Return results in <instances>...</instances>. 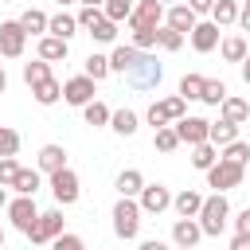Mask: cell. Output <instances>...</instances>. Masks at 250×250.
I'll list each match as a JSON object with an SVG mask.
<instances>
[{
	"label": "cell",
	"instance_id": "1",
	"mask_svg": "<svg viewBox=\"0 0 250 250\" xmlns=\"http://www.w3.org/2000/svg\"><path fill=\"white\" fill-rule=\"evenodd\" d=\"M113 234L121 242H137L141 238V203H137V195H121L113 203Z\"/></svg>",
	"mask_w": 250,
	"mask_h": 250
},
{
	"label": "cell",
	"instance_id": "2",
	"mask_svg": "<svg viewBox=\"0 0 250 250\" xmlns=\"http://www.w3.org/2000/svg\"><path fill=\"white\" fill-rule=\"evenodd\" d=\"M199 227H203V234H223L227 230V219H230V203H227V191H215V195H203V203H199Z\"/></svg>",
	"mask_w": 250,
	"mask_h": 250
},
{
	"label": "cell",
	"instance_id": "3",
	"mask_svg": "<svg viewBox=\"0 0 250 250\" xmlns=\"http://www.w3.org/2000/svg\"><path fill=\"white\" fill-rule=\"evenodd\" d=\"M121 78H125V86H129V90H156V86H160V78H164V70H160V62H156V55L141 51V59H137Z\"/></svg>",
	"mask_w": 250,
	"mask_h": 250
},
{
	"label": "cell",
	"instance_id": "4",
	"mask_svg": "<svg viewBox=\"0 0 250 250\" xmlns=\"http://www.w3.org/2000/svg\"><path fill=\"white\" fill-rule=\"evenodd\" d=\"M47 184H51V195H55V203L59 207H70V203H78V195H82V184H78V172L74 168H55V172H47Z\"/></svg>",
	"mask_w": 250,
	"mask_h": 250
},
{
	"label": "cell",
	"instance_id": "5",
	"mask_svg": "<svg viewBox=\"0 0 250 250\" xmlns=\"http://www.w3.org/2000/svg\"><path fill=\"white\" fill-rule=\"evenodd\" d=\"M74 20H78V27H82V31H90L98 43H113V39H117V23H113V20H109L102 8L82 4V12H78Z\"/></svg>",
	"mask_w": 250,
	"mask_h": 250
},
{
	"label": "cell",
	"instance_id": "6",
	"mask_svg": "<svg viewBox=\"0 0 250 250\" xmlns=\"http://www.w3.org/2000/svg\"><path fill=\"white\" fill-rule=\"evenodd\" d=\"M242 180H246V168L234 164V160H223L219 156L207 168V188H215V191H234V188H242Z\"/></svg>",
	"mask_w": 250,
	"mask_h": 250
},
{
	"label": "cell",
	"instance_id": "7",
	"mask_svg": "<svg viewBox=\"0 0 250 250\" xmlns=\"http://www.w3.org/2000/svg\"><path fill=\"white\" fill-rule=\"evenodd\" d=\"M4 211H8V219H12V227H16L20 234H27V230L35 227V219H39L35 195H20V191H16V199H8V203H4Z\"/></svg>",
	"mask_w": 250,
	"mask_h": 250
},
{
	"label": "cell",
	"instance_id": "8",
	"mask_svg": "<svg viewBox=\"0 0 250 250\" xmlns=\"http://www.w3.org/2000/svg\"><path fill=\"white\" fill-rule=\"evenodd\" d=\"M62 223H66V219H62V207H51V211H39V219H35V227H31V230H27L23 238H27L31 246H47V242H51V238H55V234L62 230Z\"/></svg>",
	"mask_w": 250,
	"mask_h": 250
},
{
	"label": "cell",
	"instance_id": "9",
	"mask_svg": "<svg viewBox=\"0 0 250 250\" xmlns=\"http://www.w3.org/2000/svg\"><path fill=\"white\" fill-rule=\"evenodd\" d=\"M188 113V98H180V94H172V98H164V102H152L148 105V125L152 129H160V125H172V121H180Z\"/></svg>",
	"mask_w": 250,
	"mask_h": 250
},
{
	"label": "cell",
	"instance_id": "10",
	"mask_svg": "<svg viewBox=\"0 0 250 250\" xmlns=\"http://www.w3.org/2000/svg\"><path fill=\"white\" fill-rule=\"evenodd\" d=\"M129 31L137 27H160L164 23V0H133V12H129Z\"/></svg>",
	"mask_w": 250,
	"mask_h": 250
},
{
	"label": "cell",
	"instance_id": "11",
	"mask_svg": "<svg viewBox=\"0 0 250 250\" xmlns=\"http://www.w3.org/2000/svg\"><path fill=\"white\" fill-rule=\"evenodd\" d=\"M137 203H141V215H160V211L172 207V191L164 184H145L137 191Z\"/></svg>",
	"mask_w": 250,
	"mask_h": 250
},
{
	"label": "cell",
	"instance_id": "12",
	"mask_svg": "<svg viewBox=\"0 0 250 250\" xmlns=\"http://www.w3.org/2000/svg\"><path fill=\"white\" fill-rule=\"evenodd\" d=\"M27 47V31L20 27V20H4L0 23V55L4 59H20Z\"/></svg>",
	"mask_w": 250,
	"mask_h": 250
},
{
	"label": "cell",
	"instance_id": "13",
	"mask_svg": "<svg viewBox=\"0 0 250 250\" xmlns=\"http://www.w3.org/2000/svg\"><path fill=\"white\" fill-rule=\"evenodd\" d=\"M94 86H98V82H94L90 74H74V78H66V82H62V102L82 109V105L94 98Z\"/></svg>",
	"mask_w": 250,
	"mask_h": 250
},
{
	"label": "cell",
	"instance_id": "14",
	"mask_svg": "<svg viewBox=\"0 0 250 250\" xmlns=\"http://www.w3.org/2000/svg\"><path fill=\"white\" fill-rule=\"evenodd\" d=\"M188 39H191V47H195L199 55H211V51L219 47V23H215V20H195V27L188 31Z\"/></svg>",
	"mask_w": 250,
	"mask_h": 250
},
{
	"label": "cell",
	"instance_id": "15",
	"mask_svg": "<svg viewBox=\"0 0 250 250\" xmlns=\"http://www.w3.org/2000/svg\"><path fill=\"white\" fill-rule=\"evenodd\" d=\"M207 125H211L207 117H188V113H184L180 121H172V129H176L180 145H188V148H191V145H199V141H207Z\"/></svg>",
	"mask_w": 250,
	"mask_h": 250
},
{
	"label": "cell",
	"instance_id": "16",
	"mask_svg": "<svg viewBox=\"0 0 250 250\" xmlns=\"http://www.w3.org/2000/svg\"><path fill=\"white\" fill-rule=\"evenodd\" d=\"M199 238H207L203 227H199V219H195V215H180L176 227H172V242L184 246V250H191V246H199Z\"/></svg>",
	"mask_w": 250,
	"mask_h": 250
},
{
	"label": "cell",
	"instance_id": "17",
	"mask_svg": "<svg viewBox=\"0 0 250 250\" xmlns=\"http://www.w3.org/2000/svg\"><path fill=\"white\" fill-rule=\"evenodd\" d=\"M35 51H39V59H47V62H62V59H66V51H70V39H59V35L43 31Z\"/></svg>",
	"mask_w": 250,
	"mask_h": 250
},
{
	"label": "cell",
	"instance_id": "18",
	"mask_svg": "<svg viewBox=\"0 0 250 250\" xmlns=\"http://www.w3.org/2000/svg\"><path fill=\"white\" fill-rule=\"evenodd\" d=\"M195 20H199V16H195L188 4H168V8H164V23L176 27V31H184V35L195 27Z\"/></svg>",
	"mask_w": 250,
	"mask_h": 250
},
{
	"label": "cell",
	"instance_id": "19",
	"mask_svg": "<svg viewBox=\"0 0 250 250\" xmlns=\"http://www.w3.org/2000/svg\"><path fill=\"white\" fill-rule=\"evenodd\" d=\"M137 59H141V47H133V43H117V47L109 51V70H113V74H125Z\"/></svg>",
	"mask_w": 250,
	"mask_h": 250
},
{
	"label": "cell",
	"instance_id": "20",
	"mask_svg": "<svg viewBox=\"0 0 250 250\" xmlns=\"http://www.w3.org/2000/svg\"><path fill=\"white\" fill-rule=\"evenodd\" d=\"M109 129H113L117 137H133V133L141 129V117H137L133 109H113V113H109Z\"/></svg>",
	"mask_w": 250,
	"mask_h": 250
},
{
	"label": "cell",
	"instance_id": "21",
	"mask_svg": "<svg viewBox=\"0 0 250 250\" xmlns=\"http://www.w3.org/2000/svg\"><path fill=\"white\" fill-rule=\"evenodd\" d=\"M246 51H250V43H246L242 35H223V39H219V55H223L227 62H242Z\"/></svg>",
	"mask_w": 250,
	"mask_h": 250
},
{
	"label": "cell",
	"instance_id": "22",
	"mask_svg": "<svg viewBox=\"0 0 250 250\" xmlns=\"http://www.w3.org/2000/svg\"><path fill=\"white\" fill-rule=\"evenodd\" d=\"M219 109H223V117H227V121H234V125L250 121V102H242V98H234V94H227V98L219 102Z\"/></svg>",
	"mask_w": 250,
	"mask_h": 250
},
{
	"label": "cell",
	"instance_id": "23",
	"mask_svg": "<svg viewBox=\"0 0 250 250\" xmlns=\"http://www.w3.org/2000/svg\"><path fill=\"white\" fill-rule=\"evenodd\" d=\"M234 137H238V125H234V121H227V117H219V121H211V125H207V141H211V145H219V148H223V145H230Z\"/></svg>",
	"mask_w": 250,
	"mask_h": 250
},
{
	"label": "cell",
	"instance_id": "24",
	"mask_svg": "<svg viewBox=\"0 0 250 250\" xmlns=\"http://www.w3.org/2000/svg\"><path fill=\"white\" fill-rule=\"evenodd\" d=\"M31 98H35L39 105H55V102L62 98V86H59V82H55V74H51V78H43V82H35V86H31Z\"/></svg>",
	"mask_w": 250,
	"mask_h": 250
},
{
	"label": "cell",
	"instance_id": "25",
	"mask_svg": "<svg viewBox=\"0 0 250 250\" xmlns=\"http://www.w3.org/2000/svg\"><path fill=\"white\" fill-rule=\"evenodd\" d=\"M215 160H219V145H211V141H199V145H191V168L207 172Z\"/></svg>",
	"mask_w": 250,
	"mask_h": 250
},
{
	"label": "cell",
	"instance_id": "26",
	"mask_svg": "<svg viewBox=\"0 0 250 250\" xmlns=\"http://www.w3.org/2000/svg\"><path fill=\"white\" fill-rule=\"evenodd\" d=\"M47 31L59 35V39H70V35H78V20H74L70 12H59V16L47 20Z\"/></svg>",
	"mask_w": 250,
	"mask_h": 250
},
{
	"label": "cell",
	"instance_id": "27",
	"mask_svg": "<svg viewBox=\"0 0 250 250\" xmlns=\"http://www.w3.org/2000/svg\"><path fill=\"white\" fill-rule=\"evenodd\" d=\"M82 74H90L94 82L109 78V74H113V70H109V55H98V51H90V55H86V62H82Z\"/></svg>",
	"mask_w": 250,
	"mask_h": 250
},
{
	"label": "cell",
	"instance_id": "28",
	"mask_svg": "<svg viewBox=\"0 0 250 250\" xmlns=\"http://www.w3.org/2000/svg\"><path fill=\"white\" fill-rule=\"evenodd\" d=\"M109 105L105 102H98V98H90L86 105H82V117H86V125H94V129H102V125H109Z\"/></svg>",
	"mask_w": 250,
	"mask_h": 250
},
{
	"label": "cell",
	"instance_id": "29",
	"mask_svg": "<svg viewBox=\"0 0 250 250\" xmlns=\"http://www.w3.org/2000/svg\"><path fill=\"white\" fill-rule=\"evenodd\" d=\"M66 164V148L62 145H43L39 148V172H55Z\"/></svg>",
	"mask_w": 250,
	"mask_h": 250
},
{
	"label": "cell",
	"instance_id": "30",
	"mask_svg": "<svg viewBox=\"0 0 250 250\" xmlns=\"http://www.w3.org/2000/svg\"><path fill=\"white\" fill-rule=\"evenodd\" d=\"M39 168H20L16 172V180H12V191H20V195H35L39 191Z\"/></svg>",
	"mask_w": 250,
	"mask_h": 250
},
{
	"label": "cell",
	"instance_id": "31",
	"mask_svg": "<svg viewBox=\"0 0 250 250\" xmlns=\"http://www.w3.org/2000/svg\"><path fill=\"white\" fill-rule=\"evenodd\" d=\"M199 203H203V195L191 191V188H184L180 195H172V211L176 215H199Z\"/></svg>",
	"mask_w": 250,
	"mask_h": 250
},
{
	"label": "cell",
	"instance_id": "32",
	"mask_svg": "<svg viewBox=\"0 0 250 250\" xmlns=\"http://www.w3.org/2000/svg\"><path fill=\"white\" fill-rule=\"evenodd\" d=\"M207 16H211V20L219 23V27H230V23L238 20V0H215Z\"/></svg>",
	"mask_w": 250,
	"mask_h": 250
},
{
	"label": "cell",
	"instance_id": "33",
	"mask_svg": "<svg viewBox=\"0 0 250 250\" xmlns=\"http://www.w3.org/2000/svg\"><path fill=\"white\" fill-rule=\"evenodd\" d=\"M47 20H51L47 12H39V8H27V12L20 16V27H23L27 35H43V31H47Z\"/></svg>",
	"mask_w": 250,
	"mask_h": 250
},
{
	"label": "cell",
	"instance_id": "34",
	"mask_svg": "<svg viewBox=\"0 0 250 250\" xmlns=\"http://www.w3.org/2000/svg\"><path fill=\"white\" fill-rule=\"evenodd\" d=\"M184 39H188V35H184V31H176V27H168V23H160V27H156V47H160V51H180V47H184Z\"/></svg>",
	"mask_w": 250,
	"mask_h": 250
},
{
	"label": "cell",
	"instance_id": "35",
	"mask_svg": "<svg viewBox=\"0 0 250 250\" xmlns=\"http://www.w3.org/2000/svg\"><path fill=\"white\" fill-rule=\"evenodd\" d=\"M223 98H227V82H219V78H203L199 102H203V105H219Z\"/></svg>",
	"mask_w": 250,
	"mask_h": 250
},
{
	"label": "cell",
	"instance_id": "36",
	"mask_svg": "<svg viewBox=\"0 0 250 250\" xmlns=\"http://www.w3.org/2000/svg\"><path fill=\"white\" fill-rule=\"evenodd\" d=\"M145 188V176L137 172V168H125L121 176H117V195H137Z\"/></svg>",
	"mask_w": 250,
	"mask_h": 250
},
{
	"label": "cell",
	"instance_id": "37",
	"mask_svg": "<svg viewBox=\"0 0 250 250\" xmlns=\"http://www.w3.org/2000/svg\"><path fill=\"white\" fill-rule=\"evenodd\" d=\"M43 78H51V62H47V59L23 62V82H27V86H35V82H43Z\"/></svg>",
	"mask_w": 250,
	"mask_h": 250
},
{
	"label": "cell",
	"instance_id": "38",
	"mask_svg": "<svg viewBox=\"0 0 250 250\" xmlns=\"http://www.w3.org/2000/svg\"><path fill=\"white\" fill-rule=\"evenodd\" d=\"M152 145H156L160 152H176V148H180V137H176V129H172V125H160V129H156V137H152Z\"/></svg>",
	"mask_w": 250,
	"mask_h": 250
},
{
	"label": "cell",
	"instance_id": "39",
	"mask_svg": "<svg viewBox=\"0 0 250 250\" xmlns=\"http://www.w3.org/2000/svg\"><path fill=\"white\" fill-rule=\"evenodd\" d=\"M223 160H234V164H242V168H246V160H250V145L234 137L230 145H223Z\"/></svg>",
	"mask_w": 250,
	"mask_h": 250
},
{
	"label": "cell",
	"instance_id": "40",
	"mask_svg": "<svg viewBox=\"0 0 250 250\" xmlns=\"http://www.w3.org/2000/svg\"><path fill=\"white\" fill-rule=\"evenodd\" d=\"M102 12H105L113 23H125V20H129V12H133V0H105V4H102Z\"/></svg>",
	"mask_w": 250,
	"mask_h": 250
},
{
	"label": "cell",
	"instance_id": "41",
	"mask_svg": "<svg viewBox=\"0 0 250 250\" xmlns=\"http://www.w3.org/2000/svg\"><path fill=\"white\" fill-rule=\"evenodd\" d=\"M199 90H203V74H184L180 78V98L199 102Z\"/></svg>",
	"mask_w": 250,
	"mask_h": 250
},
{
	"label": "cell",
	"instance_id": "42",
	"mask_svg": "<svg viewBox=\"0 0 250 250\" xmlns=\"http://www.w3.org/2000/svg\"><path fill=\"white\" fill-rule=\"evenodd\" d=\"M16 152H20V133L0 125V156H16Z\"/></svg>",
	"mask_w": 250,
	"mask_h": 250
},
{
	"label": "cell",
	"instance_id": "43",
	"mask_svg": "<svg viewBox=\"0 0 250 250\" xmlns=\"http://www.w3.org/2000/svg\"><path fill=\"white\" fill-rule=\"evenodd\" d=\"M133 47L152 51V47H156V27H137V31H133Z\"/></svg>",
	"mask_w": 250,
	"mask_h": 250
},
{
	"label": "cell",
	"instance_id": "44",
	"mask_svg": "<svg viewBox=\"0 0 250 250\" xmlns=\"http://www.w3.org/2000/svg\"><path fill=\"white\" fill-rule=\"evenodd\" d=\"M51 246H55V250H82L86 242H82L78 234H66V230H59V234L51 238Z\"/></svg>",
	"mask_w": 250,
	"mask_h": 250
},
{
	"label": "cell",
	"instance_id": "45",
	"mask_svg": "<svg viewBox=\"0 0 250 250\" xmlns=\"http://www.w3.org/2000/svg\"><path fill=\"white\" fill-rule=\"evenodd\" d=\"M16 172H20V164H16V156H0V184H4V188H12V180H16Z\"/></svg>",
	"mask_w": 250,
	"mask_h": 250
},
{
	"label": "cell",
	"instance_id": "46",
	"mask_svg": "<svg viewBox=\"0 0 250 250\" xmlns=\"http://www.w3.org/2000/svg\"><path fill=\"white\" fill-rule=\"evenodd\" d=\"M230 250H250V234H246V230H234V238H230Z\"/></svg>",
	"mask_w": 250,
	"mask_h": 250
},
{
	"label": "cell",
	"instance_id": "47",
	"mask_svg": "<svg viewBox=\"0 0 250 250\" xmlns=\"http://www.w3.org/2000/svg\"><path fill=\"white\" fill-rule=\"evenodd\" d=\"M234 230H246V234H250V207H242V211H238V219H234Z\"/></svg>",
	"mask_w": 250,
	"mask_h": 250
},
{
	"label": "cell",
	"instance_id": "48",
	"mask_svg": "<svg viewBox=\"0 0 250 250\" xmlns=\"http://www.w3.org/2000/svg\"><path fill=\"white\" fill-rule=\"evenodd\" d=\"M211 4H215V0H188V8H191L195 16H203V12H211Z\"/></svg>",
	"mask_w": 250,
	"mask_h": 250
},
{
	"label": "cell",
	"instance_id": "49",
	"mask_svg": "<svg viewBox=\"0 0 250 250\" xmlns=\"http://www.w3.org/2000/svg\"><path fill=\"white\" fill-rule=\"evenodd\" d=\"M242 31H250V8H238V20H234Z\"/></svg>",
	"mask_w": 250,
	"mask_h": 250
},
{
	"label": "cell",
	"instance_id": "50",
	"mask_svg": "<svg viewBox=\"0 0 250 250\" xmlns=\"http://www.w3.org/2000/svg\"><path fill=\"white\" fill-rule=\"evenodd\" d=\"M242 82L250 86V51H246V59H242Z\"/></svg>",
	"mask_w": 250,
	"mask_h": 250
},
{
	"label": "cell",
	"instance_id": "51",
	"mask_svg": "<svg viewBox=\"0 0 250 250\" xmlns=\"http://www.w3.org/2000/svg\"><path fill=\"white\" fill-rule=\"evenodd\" d=\"M8 90V74H4V66H0V94Z\"/></svg>",
	"mask_w": 250,
	"mask_h": 250
},
{
	"label": "cell",
	"instance_id": "52",
	"mask_svg": "<svg viewBox=\"0 0 250 250\" xmlns=\"http://www.w3.org/2000/svg\"><path fill=\"white\" fill-rule=\"evenodd\" d=\"M4 203H8V188L0 184V207H4Z\"/></svg>",
	"mask_w": 250,
	"mask_h": 250
},
{
	"label": "cell",
	"instance_id": "53",
	"mask_svg": "<svg viewBox=\"0 0 250 250\" xmlns=\"http://www.w3.org/2000/svg\"><path fill=\"white\" fill-rule=\"evenodd\" d=\"M82 4H90V8H102V4H105V0H82Z\"/></svg>",
	"mask_w": 250,
	"mask_h": 250
},
{
	"label": "cell",
	"instance_id": "54",
	"mask_svg": "<svg viewBox=\"0 0 250 250\" xmlns=\"http://www.w3.org/2000/svg\"><path fill=\"white\" fill-rule=\"evenodd\" d=\"M0 246H4V227H0Z\"/></svg>",
	"mask_w": 250,
	"mask_h": 250
},
{
	"label": "cell",
	"instance_id": "55",
	"mask_svg": "<svg viewBox=\"0 0 250 250\" xmlns=\"http://www.w3.org/2000/svg\"><path fill=\"white\" fill-rule=\"evenodd\" d=\"M242 8H250V0H242Z\"/></svg>",
	"mask_w": 250,
	"mask_h": 250
},
{
	"label": "cell",
	"instance_id": "56",
	"mask_svg": "<svg viewBox=\"0 0 250 250\" xmlns=\"http://www.w3.org/2000/svg\"><path fill=\"white\" fill-rule=\"evenodd\" d=\"M59 4H74V0H59Z\"/></svg>",
	"mask_w": 250,
	"mask_h": 250
},
{
	"label": "cell",
	"instance_id": "57",
	"mask_svg": "<svg viewBox=\"0 0 250 250\" xmlns=\"http://www.w3.org/2000/svg\"><path fill=\"white\" fill-rule=\"evenodd\" d=\"M168 4H172V0H164V8H168Z\"/></svg>",
	"mask_w": 250,
	"mask_h": 250
},
{
	"label": "cell",
	"instance_id": "58",
	"mask_svg": "<svg viewBox=\"0 0 250 250\" xmlns=\"http://www.w3.org/2000/svg\"><path fill=\"white\" fill-rule=\"evenodd\" d=\"M0 4H12V0H0Z\"/></svg>",
	"mask_w": 250,
	"mask_h": 250
}]
</instances>
